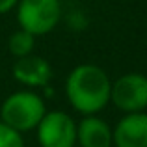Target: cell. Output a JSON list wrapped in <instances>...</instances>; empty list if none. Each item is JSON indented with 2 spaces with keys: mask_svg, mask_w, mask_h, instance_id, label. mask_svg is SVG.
<instances>
[{
  "mask_svg": "<svg viewBox=\"0 0 147 147\" xmlns=\"http://www.w3.org/2000/svg\"><path fill=\"white\" fill-rule=\"evenodd\" d=\"M34 47H36V36H32L30 32H26L22 28L13 32L9 36V39H7V50L15 58H22V56L32 54Z\"/></svg>",
  "mask_w": 147,
  "mask_h": 147,
  "instance_id": "obj_9",
  "label": "cell"
},
{
  "mask_svg": "<svg viewBox=\"0 0 147 147\" xmlns=\"http://www.w3.org/2000/svg\"><path fill=\"white\" fill-rule=\"evenodd\" d=\"M115 147H147V114L132 112L123 115L112 129Z\"/></svg>",
  "mask_w": 147,
  "mask_h": 147,
  "instance_id": "obj_7",
  "label": "cell"
},
{
  "mask_svg": "<svg viewBox=\"0 0 147 147\" xmlns=\"http://www.w3.org/2000/svg\"><path fill=\"white\" fill-rule=\"evenodd\" d=\"M45 114H47L45 99L28 90L7 95L0 106V117H2L0 121L21 134L34 130Z\"/></svg>",
  "mask_w": 147,
  "mask_h": 147,
  "instance_id": "obj_2",
  "label": "cell"
},
{
  "mask_svg": "<svg viewBox=\"0 0 147 147\" xmlns=\"http://www.w3.org/2000/svg\"><path fill=\"white\" fill-rule=\"evenodd\" d=\"M0 147H24L22 134L0 121Z\"/></svg>",
  "mask_w": 147,
  "mask_h": 147,
  "instance_id": "obj_10",
  "label": "cell"
},
{
  "mask_svg": "<svg viewBox=\"0 0 147 147\" xmlns=\"http://www.w3.org/2000/svg\"><path fill=\"white\" fill-rule=\"evenodd\" d=\"M17 22L32 36H45L58 26L61 17L60 0H19Z\"/></svg>",
  "mask_w": 147,
  "mask_h": 147,
  "instance_id": "obj_3",
  "label": "cell"
},
{
  "mask_svg": "<svg viewBox=\"0 0 147 147\" xmlns=\"http://www.w3.org/2000/svg\"><path fill=\"white\" fill-rule=\"evenodd\" d=\"M19 0H0V15H6L17 6Z\"/></svg>",
  "mask_w": 147,
  "mask_h": 147,
  "instance_id": "obj_11",
  "label": "cell"
},
{
  "mask_svg": "<svg viewBox=\"0 0 147 147\" xmlns=\"http://www.w3.org/2000/svg\"><path fill=\"white\" fill-rule=\"evenodd\" d=\"M76 142L80 147H112V129L97 115H86L76 125Z\"/></svg>",
  "mask_w": 147,
  "mask_h": 147,
  "instance_id": "obj_8",
  "label": "cell"
},
{
  "mask_svg": "<svg viewBox=\"0 0 147 147\" xmlns=\"http://www.w3.org/2000/svg\"><path fill=\"white\" fill-rule=\"evenodd\" d=\"M13 78L19 84L28 88H45L49 86L50 78H52V67L45 58L36 56V54H28L22 58H15L13 63Z\"/></svg>",
  "mask_w": 147,
  "mask_h": 147,
  "instance_id": "obj_6",
  "label": "cell"
},
{
  "mask_svg": "<svg viewBox=\"0 0 147 147\" xmlns=\"http://www.w3.org/2000/svg\"><path fill=\"white\" fill-rule=\"evenodd\" d=\"M36 130L41 147H73L76 144V123L65 112H47Z\"/></svg>",
  "mask_w": 147,
  "mask_h": 147,
  "instance_id": "obj_5",
  "label": "cell"
},
{
  "mask_svg": "<svg viewBox=\"0 0 147 147\" xmlns=\"http://www.w3.org/2000/svg\"><path fill=\"white\" fill-rule=\"evenodd\" d=\"M112 80L106 71L93 63L76 65L65 80V95L76 112L84 115L99 114L110 102Z\"/></svg>",
  "mask_w": 147,
  "mask_h": 147,
  "instance_id": "obj_1",
  "label": "cell"
},
{
  "mask_svg": "<svg viewBox=\"0 0 147 147\" xmlns=\"http://www.w3.org/2000/svg\"><path fill=\"white\" fill-rule=\"evenodd\" d=\"M110 102L125 114L144 112L147 108V76L142 73H127L112 82Z\"/></svg>",
  "mask_w": 147,
  "mask_h": 147,
  "instance_id": "obj_4",
  "label": "cell"
}]
</instances>
